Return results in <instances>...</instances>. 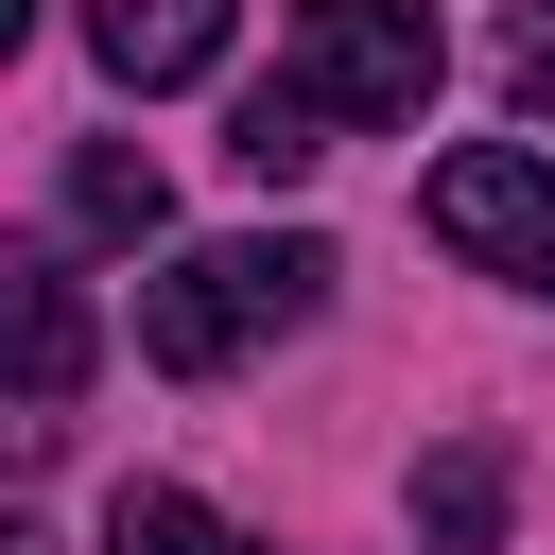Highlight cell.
<instances>
[{
  "label": "cell",
  "instance_id": "obj_1",
  "mask_svg": "<svg viewBox=\"0 0 555 555\" xmlns=\"http://www.w3.org/2000/svg\"><path fill=\"white\" fill-rule=\"evenodd\" d=\"M312 312H330V243L312 225H243V243H191V260L139 278V364L156 382H225L243 347H278Z\"/></svg>",
  "mask_w": 555,
  "mask_h": 555
},
{
  "label": "cell",
  "instance_id": "obj_2",
  "mask_svg": "<svg viewBox=\"0 0 555 555\" xmlns=\"http://www.w3.org/2000/svg\"><path fill=\"white\" fill-rule=\"evenodd\" d=\"M434 69H451L434 0H295V35H278V87H295L330 139L416 121V104H434Z\"/></svg>",
  "mask_w": 555,
  "mask_h": 555
},
{
  "label": "cell",
  "instance_id": "obj_3",
  "mask_svg": "<svg viewBox=\"0 0 555 555\" xmlns=\"http://www.w3.org/2000/svg\"><path fill=\"white\" fill-rule=\"evenodd\" d=\"M434 243L451 260H486V278H520V295H555V173L520 156V139H468V156H434Z\"/></svg>",
  "mask_w": 555,
  "mask_h": 555
},
{
  "label": "cell",
  "instance_id": "obj_4",
  "mask_svg": "<svg viewBox=\"0 0 555 555\" xmlns=\"http://www.w3.org/2000/svg\"><path fill=\"white\" fill-rule=\"evenodd\" d=\"M69 382H87V295H69V260H17V434H52Z\"/></svg>",
  "mask_w": 555,
  "mask_h": 555
},
{
  "label": "cell",
  "instance_id": "obj_5",
  "mask_svg": "<svg viewBox=\"0 0 555 555\" xmlns=\"http://www.w3.org/2000/svg\"><path fill=\"white\" fill-rule=\"evenodd\" d=\"M87 52H104L121 87H191V69L225 52V0H87Z\"/></svg>",
  "mask_w": 555,
  "mask_h": 555
},
{
  "label": "cell",
  "instance_id": "obj_6",
  "mask_svg": "<svg viewBox=\"0 0 555 555\" xmlns=\"http://www.w3.org/2000/svg\"><path fill=\"white\" fill-rule=\"evenodd\" d=\"M503 503H520L503 434H451V451L416 468V538H434V555H486V538H503Z\"/></svg>",
  "mask_w": 555,
  "mask_h": 555
},
{
  "label": "cell",
  "instance_id": "obj_7",
  "mask_svg": "<svg viewBox=\"0 0 555 555\" xmlns=\"http://www.w3.org/2000/svg\"><path fill=\"white\" fill-rule=\"evenodd\" d=\"M69 225H87V243H156V225H173V173L121 156V139H87V156H69Z\"/></svg>",
  "mask_w": 555,
  "mask_h": 555
},
{
  "label": "cell",
  "instance_id": "obj_8",
  "mask_svg": "<svg viewBox=\"0 0 555 555\" xmlns=\"http://www.w3.org/2000/svg\"><path fill=\"white\" fill-rule=\"evenodd\" d=\"M225 156H243V173H260V191H295V173H312V156H330V121H312V104H295V87H278V69H260V87H243V121H225Z\"/></svg>",
  "mask_w": 555,
  "mask_h": 555
},
{
  "label": "cell",
  "instance_id": "obj_9",
  "mask_svg": "<svg viewBox=\"0 0 555 555\" xmlns=\"http://www.w3.org/2000/svg\"><path fill=\"white\" fill-rule=\"evenodd\" d=\"M104 555H260L243 520H208L191 486H121V520H104Z\"/></svg>",
  "mask_w": 555,
  "mask_h": 555
},
{
  "label": "cell",
  "instance_id": "obj_10",
  "mask_svg": "<svg viewBox=\"0 0 555 555\" xmlns=\"http://www.w3.org/2000/svg\"><path fill=\"white\" fill-rule=\"evenodd\" d=\"M503 104H520V121H555V0H520V17H503Z\"/></svg>",
  "mask_w": 555,
  "mask_h": 555
},
{
  "label": "cell",
  "instance_id": "obj_11",
  "mask_svg": "<svg viewBox=\"0 0 555 555\" xmlns=\"http://www.w3.org/2000/svg\"><path fill=\"white\" fill-rule=\"evenodd\" d=\"M0 555H52V520H17V538H0Z\"/></svg>",
  "mask_w": 555,
  "mask_h": 555
}]
</instances>
